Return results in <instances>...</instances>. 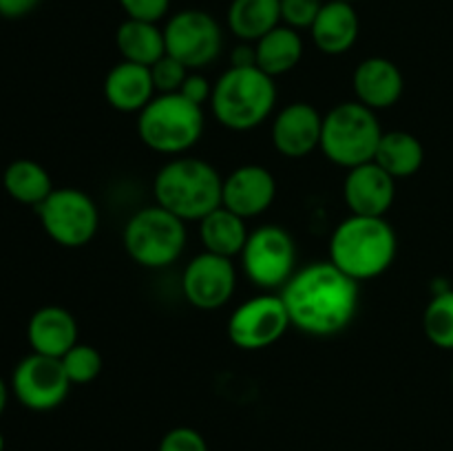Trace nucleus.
Instances as JSON below:
<instances>
[{
    "label": "nucleus",
    "mask_w": 453,
    "mask_h": 451,
    "mask_svg": "<svg viewBox=\"0 0 453 451\" xmlns=\"http://www.w3.org/2000/svg\"><path fill=\"white\" fill-rule=\"evenodd\" d=\"M292 327L303 334H341L354 321L358 310V281L336 268L330 259L303 265L281 287Z\"/></svg>",
    "instance_id": "1"
},
{
    "label": "nucleus",
    "mask_w": 453,
    "mask_h": 451,
    "mask_svg": "<svg viewBox=\"0 0 453 451\" xmlns=\"http://www.w3.org/2000/svg\"><path fill=\"white\" fill-rule=\"evenodd\" d=\"M396 250V233L385 217L349 215L330 239V261L358 283L388 272Z\"/></svg>",
    "instance_id": "2"
},
{
    "label": "nucleus",
    "mask_w": 453,
    "mask_h": 451,
    "mask_svg": "<svg viewBox=\"0 0 453 451\" xmlns=\"http://www.w3.org/2000/svg\"><path fill=\"white\" fill-rule=\"evenodd\" d=\"M224 177L199 157L180 155L164 164L153 181L157 206L181 221H202L221 206Z\"/></svg>",
    "instance_id": "3"
},
{
    "label": "nucleus",
    "mask_w": 453,
    "mask_h": 451,
    "mask_svg": "<svg viewBox=\"0 0 453 451\" xmlns=\"http://www.w3.org/2000/svg\"><path fill=\"white\" fill-rule=\"evenodd\" d=\"M277 104L274 78L259 66H230L212 84L211 109L217 122L230 131L261 126Z\"/></svg>",
    "instance_id": "4"
},
{
    "label": "nucleus",
    "mask_w": 453,
    "mask_h": 451,
    "mask_svg": "<svg viewBox=\"0 0 453 451\" xmlns=\"http://www.w3.org/2000/svg\"><path fill=\"white\" fill-rule=\"evenodd\" d=\"M203 106L193 104L181 93L155 96L137 113V133L150 150L162 155L188 153L203 135Z\"/></svg>",
    "instance_id": "5"
},
{
    "label": "nucleus",
    "mask_w": 453,
    "mask_h": 451,
    "mask_svg": "<svg viewBox=\"0 0 453 451\" xmlns=\"http://www.w3.org/2000/svg\"><path fill=\"white\" fill-rule=\"evenodd\" d=\"M383 133L376 111L361 102H341L323 115L321 150L332 164L349 171L374 162Z\"/></svg>",
    "instance_id": "6"
},
{
    "label": "nucleus",
    "mask_w": 453,
    "mask_h": 451,
    "mask_svg": "<svg viewBox=\"0 0 453 451\" xmlns=\"http://www.w3.org/2000/svg\"><path fill=\"white\" fill-rule=\"evenodd\" d=\"M186 221L162 206L137 210L124 226V250L142 268H168L186 248Z\"/></svg>",
    "instance_id": "7"
},
{
    "label": "nucleus",
    "mask_w": 453,
    "mask_h": 451,
    "mask_svg": "<svg viewBox=\"0 0 453 451\" xmlns=\"http://www.w3.org/2000/svg\"><path fill=\"white\" fill-rule=\"evenodd\" d=\"M42 230L62 248H82L96 237L100 212L96 202L80 188H53L35 208Z\"/></svg>",
    "instance_id": "8"
},
{
    "label": "nucleus",
    "mask_w": 453,
    "mask_h": 451,
    "mask_svg": "<svg viewBox=\"0 0 453 451\" xmlns=\"http://www.w3.org/2000/svg\"><path fill=\"white\" fill-rule=\"evenodd\" d=\"M239 256L246 277L264 290H279L296 272V243L281 226L252 230Z\"/></svg>",
    "instance_id": "9"
},
{
    "label": "nucleus",
    "mask_w": 453,
    "mask_h": 451,
    "mask_svg": "<svg viewBox=\"0 0 453 451\" xmlns=\"http://www.w3.org/2000/svg\"><path fill=\"white\" fill-rule=\"evenodd\" d=\"M166 53L186 69L202 71L219 57L224 31L211 13L202 9H181L164 27Z\"/></svg>",
    "instance_id": "10"
},
{
    "label": "nucleus",
    "mask_w": 453,
    "mask_h": 451,
    "mask_svg": "<svg viewBox=\"0 0 453 451\" xmlns=\"http://www.w3.org/2000/svg\"><path fill=\"white\" fill-rule=\"evenodd\" d=\"M288 327H292V323L281 294H261L230 314L226 332L234 348L255 352L281 340Z\"/></svg>",
    "instance_id": "11"
},
{
    "label": "nucleus",
    "mask_w": 453,
    "mask_h": 451,
    "mask_svg": "<svg viewBox=\"0 0 453 451\" xmlns=\"http://www.w3.org/2000/svg\"><path fill=\"white\" fill-rule=\"evenodd\" d=\"M71 380L60 358L31 352L12 374V392L22 407L31 411H51L66 401Z\"/></svg>",
    "instance_id": "12"
},
{
    "label": "nucleus",
    "mask_w": 453,
    "mask_h": 451,
    "mask_svg": "<svg viewBox=\"0 0 453 451\" xmlns=\"http://www.w3.org/2000/svg\"><path fill=\"white\" fill-rule=\"evenodd\" d=\"M237 270L233 259L203 250L181 274V294L197 310H219L233 299Z\"/></svg>",
    "instance_id": "13"
},
{
    "label": "nucleus",
    "mask_w": 453,
    "mask_h": 451,
    "mask_svg": "<svg viewBox=\"0 0 453 451\" xmlns=\"http://www.w3.org/2000/svg\"><path fill=\"white\" fill-rule=\"evenodd\" d=\"M321 131L323 115L308 102H292L274 115L270 137L277 153L301 159L321 149Z\"/></svg>",
    "instance_id": "14"
},
{
    "label": "nucleus",
    "mask_w": 453,
    "mask_h": 451,
    "mask_svg": "<svg viewBox=\"0 0 453 451\" xmlns=\"http://www.w3.org/2000/svg\"><path fill=\"white\" fill-rule=\"evenodd\" d=\"M274 197H277V180L273 172L259 164H246L234 168L224 180L221 206L248 221L264 215L273 206Z\"/></svg>",
    "instance_id": "15"
},
{
    "label": "nucleus",
    "mask_w": 453,
    "mask_h": 451,
    "mask_svg": "<svg viewBox=\"0 0 453 451\" xmlns=\"http://www.w3.org/2000/svg\"><path fill=\"white\" fill-rule=\"evenodd\" d=\"M343 199L349 215L385 217L396 199V180L376 162L361 164L345 175Z\"/></svg>",
    "instance_id": "16"
},
{
    "label": "nucleus",
    "mask_w": 453,
    "mask_h": 451,
    "mask_svg": "<svg viewBox=\"0 0 453 451\" xmlns=\"http://www.w3.org/2000/svg\"><path fill=\"white\" fill-rule=\"evenodd\" d=\"M357 102L372 111L392 109L405 91V78L392 60L380 56L365 57L358 62L352 75Z\"/></svg>",
    "instance_id": "17"
},
{
    "label": "nucleus",
    "mask_w": 453,
    "mask_h": 451,
    "mask_svg": "<svg viewBox=\"0 0 453 451\" xmlns=\"http://www.w3.org/2000/svg\"><path fill=\"white\" fill-rule=\"evenodd\" d=\"M27 340L31 352L62 358L78 343V321L60 305H44L31 314L27 323Z\"/></svg>",
    "instance_id": "18"
},
{
    "label": "nucleus",
    "mask_w": 453,
    "mask_h": 451,
    "mask_svg": "<svg viewBox=\"0 0 453 451\" xmlns=\"http://www.w3.org/2000/svg\"><path fill=\"white\" fill-rule=\"evenodd\" d=\"M361 34V20L354 3L326 0L317 20L310 27V35L317 49L326 56H343L357 44Z\"/></svg>",
    "instance_id": "19"
},
{
    "label": "nucleus",
    "mask_w": 453,
    "mask_h": 451,
    "mask_svg": "<svg viewBox=\"0 0 453 451\" xmlns=\"http://www.w3.org/2000/svg\"><path fill=\"white\" fill-rule=\"evenodd\" d=\"M157 96L150 66L119 60L104 78V97L119 113H140Z\"/></svg>",
    "instance_id": "20"
},
{
    "label": "nucleus",
    "mask_w": 453,
    "mask_h": 451,
    "mask_svg": "<svg viewBox=\"0 0 453 451\" xmlns=\"http://www.w3.org/2000/svg\"><path fill=\"white\" fill-rule=\"evenodd\" d=\"M115 47H118L122 60L142 66H153L155 62L166 56L164 29L157 22L127 18L115 31Z\"/></svg>",
    "instance_id": "21"
},
{
    "label": "nucleus",
    "mask_w": 453,
    "mask_h": 451,
    "mask_svg": "<svg viewBox=\"0 0 453 451\" xmlns=\"http://www.w3.org/2000/svg\"><path fill=\"white\" fill-rule=\"evenodd\" d=\"M248 234L250 230H248L246 219L234 215L226 206H219L199 221V239L203 243V250L226 256V259L242 255Z\"/></svg>",
    "instance_id": "22"
},
{
    "label": "nucleus",
    "mask_w": 453,
    "mask_h": 451,
    "mask_svg": "<svg viewBox=\"0 0 453 451\" xmlns=\"http://www.w3.org/2000/svg\"><path fill=\"white\" fill-rule=\"evenodd\" d=\"M257 51V66L270 78L286 75L295 69L303 57V38L301 31L292 27L279 25L270 34L255 42Z\"/></svg>",
    "instance_id": "23"
},
{
    "label": "nucleus",
    "mask_w": 453,
    "mask_h": 451,
    "mask_svg": "<svg viewBox=\"0 0 453 451\" xmlns=\"http://www.w3.org/2000/svg\"><path fill=\"white\" fill-rule=\"evenodd\" d=\"M374 162L394 180L414 177L425 164V149L416 135L407 131H385L376 149Z\"/></svg>",
    "instance_id": "24"
},
{
    "label": "nucleus",
    "mask_w": 453,
    "mask_h": 451,
    "mask_svg": "<svg viewBox=\"0 0 453 451\" xmlns=\"http://www.w3.org/2000/svg\"><path fill=\"white\" fill-rule=\"evenodd\" d=\"M281 25V0H233L228 27L242 42H252Z\"/></svg>",
    "instance_id": "25"
},
{
    "label": "nucleus",
    "mask_w": 453,
    "mask_h": 451,
    "mask_svg": "<svg viewBox=\"0 0 453 451\" xmlns=\"http://www.w3.org/2000/svg\"><path fill=\"white\" fill-rule=\"evenodd\" d=\"M3 186L13 202L31 208H38L53 193L51 175L34 159H13L3 172Z\"/></svg>",
    "instance_id": "26"
},
{
    "label": "nucleus",
    "mask_w": 453,
    "mask_h": 451,
    "mask_svg": "<svg viewBox=\"0 0 453 451\" xmlns=\"http://www.w3.org/2000/svg\"><path fill=\"white\" fill-rule=\"evenodd\" d=\"M423 330L429 343L441 349H453V290L434 294L423 314Z\"/></svg>",
    "instance_id": "27"
},
{
    "label": "nucleus",
    "mask_w": 453,
    "mask_h": 451,
    "mask_svg": "<svg viewBox=\"0 0 453 451\" xmlns=\"http://www.w3.org/2000/svg\"><path fill=\"white\" fill-rule=\"evenodd\" d=\"M62 367H65L66 378L71 380V385H88L102 374V354L97 352L93 345L87 343H75L65 356L60 358Z\"/></svg>",
    "instance_id": "28"
},
{
    "label": "nucleus",
    "mask_w": 453,
    "mask_h": 451,
    "mask_svg": "<svg viewBox=\"0 0 453 451\" xmlns=\"http://www.w3.org/2000/svg\"><path fill=\"white\" fill-rule=\"evenodd\" d=\"M188 73L190 69H186L180 60L171 57L168 53L162 60H157L150 66V75H153V84L157 96H162V93H180L181 84L188 78Z\"/></svg>",
    "instance_id": "29"
},
{
    "label": "nucleus",
    "mask_w": 453,
    "mask_h": 451,
    "mask_svg": "<svg viewBox=\"0 0 453 451\" xmlns=\"http://www.w3.org/2000/svg\"><path fill=\"white\" fill-rule=\"evenodd\" d=\"M326 0H281V25L303 31L312 27Z\"/></svg>",
    "instance_id": "30"
},
{
    "label": "nucleus",
    "mask_w": 453,
    "mask_h": 451,
    "mask_svg": "<svg viewBox=\"0 0 453 451\" xmlns=\"http://www.w3.org/2000/svg\"><path fill=\"white\" fill-rule=\"evenodd\" d=\"M157 451H208V442L197 429L175 427L164 433Z\"/></svg>",
    "instance_id": "31"
},
{
    "label": "nucleus",
    "mask_w": 453,
    "mask_h": 451,
    "mask_svg": "<svg viewBox=\"0 0 453 451\" xmlns=\"http://www.w3.org/2000/svg\"><path fill=\"white\" fill-rule=\"evenodd\" d=\"M122 11L131 20L162 22L171 11V0H118Z\"/></svg>",
    "instance_id": "32"
},
{
    "label": "nucleus",
    "mask_w": 453,
    "mask_h": 451,
    "mask_svg": "<svg viewBox=\"0 0 453 451\" xmlns=\"http://www.w3.org/2000/svg\"><path fill=\"white\" fill-rule=\"evenodd\" d=\"M180 93L186 97V100L193 102V104L206 106L212 96V84L208 82L206 75H202L199 71H190L188 78H186L184 84H181Z\"/></svg>",
    "instance_id": "33"
},
{
    "label": "nucleus",
    "mask_w": 453,
    "mask_h": 451,
    "mask_svg": "<svg viewBox=\"0 0 453 451\" xmlns=\"http://www.w3.org/2000/svg\"><path fill=\"white\" fill-rule=\"evenodd\" d=\"M40 3L42 0H0V18H7V20L25 18L31 11H35Z\"/></svg>",
    "instance_id": "34"
},
{
    "label": "nucleus",
    "mask_w": 453,
    "mask_h": 451,
    "mask_svg": "<svg viewBox=\"0 0 453 451\" xmlns=\"http://www.w3.org/2000/svg\"><path fill=\"white\" fill-rule=\"evenodd\" d=\"M230 66H257V51L252 42H242L230 53Z\"/></svg>",
    "instance_id": "35"
},
{
    "label": "nucleus",
    "mask_w": 453,
    "mask_h": 451,
    "mask_svg": "<svg viewBox=\"0 0 453 451\" xmlns=\"http://www.w3.org/2000/svg\"><path fill=\"white\" fill-rule=\"evenodd\" d=\"M7 402H9V387L3 380V376H0V416H3L4 409H7Z\"/></svg>",
    "instance_id": "36"
},
{
    "label": "nucleus",
    "mask_w": 453,
    "mask_h": 451,
    "mask_svg": "<svg viewBox=\"0 0 453 451\" xmlns=\"http://www.w3.org/2000/svg\"><path fill=\"white\" fill-rule=\"evenodd\" d=\"M0 451H4V436H3V432H0Z\"/></svg>",
    "instance_id": "37"
},
{
    "label": "nucleus",
    "mask_w": 453,
    "mask_h": 451,
    "mask_svg": "<svg viewBox=\"0 0 453 451\" xmlns=\"http://www.w3.org/2000/svg\"><path fill=\"white\" fill-rule=\"evenodd\" d=\"M343 3H357V0H343Z\"/></svg>",
    "instance_id": "38"
},
{
    "label": "nucleus",
    "mask_w": 453,
    "mask_h": 451,
    "mask_svg": "<svg viewBox=\"0 0 453 451\" xmlns=\"http://www.w3.org/2000/svg\"><path fill=\"white\" fill-rule=\"evenodd\" d=\"M451 385H453V370H451Z\"/></svg>",
    "instance_id": "39"
}]
</instances>
